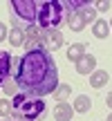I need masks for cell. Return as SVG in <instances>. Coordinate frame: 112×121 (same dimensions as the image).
I'll use <instances>...</instances> for the list:
<instances>
[{"label": "cell", "instance_id": "7", "mask_svg": "<svg viewBox=\"0 0 112 121\" xmlns=\"http://www.w3.org/2000/svg\"><path fill=\"white\" fill-rule=\"evenodd\" d=\"M94 69H96V56H92V54H83L76 60V72L78 74H92Z\"/></svg>", "mask_w": 112, "mask_h": 121}, {"label": "cell", "instance_id": "5", "mask_svg": "<svg viewBox=\"0 0 112 121\" xmlns=\"http://www.w3.org/2000/svg\"><path fill=\"white\" fill-rule=\"evenodd\" d=\"M25 47H27V52L29 49H47L43 29H38L36 25H27L25 27Z\"/></svg>", "mask_w": 112, "mask_h": 121}, {"label": "cell", "instance_id": "13", "mask_svg": "<svg viewBox=\"0 0 112 121\" xmlns=\"http://www.w3.org/2000/svg\"><path fill=\"white\" fill-rule=\"evenodd\" d=\"M67 25H69V29H72V31H83V29H85V20L81 18V13H78V11H72L67 16Z\"/></svg>", "mask_w": 112, "mask_h": 121}, {"label": "cell", "instance_id": "24", "mask_svg": "<svg viewBox=\"0 0 112 121\" xmlns=\"http://www.w3.org/2000/svg\"><path fill=\"white\" fill-rule=\"evenodd\" d=\"M110 27H112V20H110Z\"/></svg>", "mask_w": 112, "mask_h": 121}, {"label": "cell", "instance_id": "14", "mask_svg": "<svg viewBox=\"0 0 112 121\" xmlns=\"http://www.w3.org/2000/svg\"><path fill=\"white\" fill-rule=\"evenodd\" d=\"M90 108H92V101H90V96H85V94H78L76 99H74V112H87Z\"/></svg>", "mask_w": 112, "mask_h": 121}, {"label": "cell", "instance_id": "15", "mask_svg": "<svg viewBox=\"0 0 112 121\" xmlns=\"http://www.w3.org/2000/svg\"><path fill=\"white\" fill-rule=\"evenodd\" d=\"M83 54H85V45L83 43H74V45H69V49H67V58L72 60V63H76Z\"/></svg>", "mask_w": 112, "mask_h": 121}, {"label": "cell", "instance_id": "10", "mask_svg": "<svg viewBox=\"0 0 112 121\" xmlns=\"http://www.w3.org/2000/svg\"><path fill=\"white\" fill-rule=\"evenodd\" d=\"M108 78H110V74L105 72V69H94V72L90 74V85L99 90V87L108 85Z\"/></svg>", "mask_w": 112, "mask_h": 121}, {"label": "cell", "instance_id": "2", "mask_svg": "<svg viewBox=\"0 0 112 121\" xmlns=\"http://www.w3.org/2000/svg\"><path fill=\"white\" fill-rule=\"evenodd\" d=\"M45 112H47V103L40 96H31V94H13L11 101V114L16 121H43Z\"/></svg>", "mask_w": 112, "mask_h": 121}, {"label": "cell", "instance_id": "4", "mask_svg": "<svg viewBox=\"0 0 112 121\" xmlns=\"http://www.w3.org/2000/svg\"><path fill=\"white\" fill-rule=\"evenodd\" d=\"M38 0H11L9 2V13L13 18V25L18 22H27V25H36L38 18Z\"/></svg>", "mask_w": 112, "mask_h": 121}, {"label": "cell", "instance_id": "19", "mask_svg": "<svg viewBox=\"0 0 112 121\" xmlns=\"http://www.w3.org/2000/svg\"><path fill=\"white\" fill-rule=\"evenodd\" d=\"M110 4H112V2H108V0H96L94 9H96V11H108V9H110Z\"/></svg>", "mask_w": 112, "mask_h": 121}, {"label": "cell", "instance_id": "3", "mask_svg": "<svg viewBox=\"0 0 112 121\" xmlns=\"http://www.w3.org/2000/svg\"><path fill=\"white\" fill-rule=\"evenodd\" d=\"M69 11L65 7V0H45L38 7V18H36V27L38 29H58L63 20H67Z\"/></svg>", "mask_w": 112, "mask_h": 121}, {"label": "cell", "instance_id": "9", "mask_svg": "<svg viewBox=\"0 0 112 121\" xmlns=\"http://www.w3.org/2000/svg\"><path fill=\"white\" fill-rule=\"evenodd\" d=\"M72 112H74L72 105L65 103V101H60V103L54 108V119L56 121H72Z\"/></svg>", "mask_w": 112, "mask_h": 121}, {"label": "cell", "instance_id": "1", "mask_svg": "<svg viewBox=\"0 0 112 121\" xmlns=\"http://www.w3.org/2000/svg\"><path fill=\"white\" fill-rule=\"evenodd\" d=\"M11 81L18 92L43 99L54 94L58 85V65L47 49H29L20 58H13Z\"/></svg>", "mask_w": 112, "mask_h": 121}, {"label": "cell", "instance_id": "21", "mask_svg": "<svg viewBox=\"0 0 112 121\" xmlns=\"http://www.w3.org/2000/svg\"><path fill=\"white\" fill-rule=\"evenodd\" d=\"M105 103H108V108L112 110V92H108V99H105Z\"/></svg>", "mask_w": 112, "mask_h": 121}, {"label": "cell", "instance_id": "17", "mask_svg": "<svg viewBox=\"0 0 112 121\" xmlns=\"http://www.w3.org/2000/svg\"><path fill=\"white\" fill-rule=\"evenodd\" d=\"M78 13H81V18L85 20V25H87V22H94V20H96V9L92 7V4H87V7H83V9H81Z\"/></svg>", "mask_w": 112, "mask_h": 121}, {"label": "cell", "instance_id": "18", "mask_svg": "<svg viewBox=\"0 0 112 121\" xmlns=\"http://www.w3.org/2000/svg\"><path fill=\"white\" fill-rule=\"evenodd\" d=\"M7 114H11V101L0 99V117H7Z\"/></svg>", "mask_w": 112, "mask_h": 121}, {"label": "cell", "instance_id": "23", "mask_svg": "<svg viewBox=\"0 0 112 121\" xmlns=\"http://www.w3.org/2000/svg\"><path fill=\"white\" fill-rule=\"evenodd\" d=\"M9 121H16V119H9Z\"/></svg>", "mask_w": 112, "mask_h": 121}, {"label": "cell", "instance_id": "8", "mask_svg": "<svg viewBox=\"0 0 112 121\" xmlns=\"http://www.w3.org/2000/svg\"><path fill=\"white\" fill-rule=\"evenodd\" d=\"M43 34H45V43H47L49 49H58V47H63L65 38H63V34H60L58 29H45Z\"/></svg>", "mask_w": 112, "mask_h": 121}, {"label": "cell", "instance_id": "6", "mask_svg": "<svg viewBox=\"0 0 112 121\" xmlns=\"http://www.w3.org/2000/svg\"><path fill=\"white\" fill-rule=\"evenodd\" d=\"M11 67H13V58L9 52H0V87L11 78Z\"/></svg>", "mask_w": 112, "mask_h": 121}, {"label": "cell", "instance_id": "16", "mask_svg": "<svg viewBox=\"0 0 112 121\" xmlns=\"http://www.w3.org/2000/svg\"><path fill=\"white\" fill-rule=\"evenodd\" d=\"M69 94H72V87L65 85V83H58V85H56V90H54V96H56L58 101H65Z\"/></svg>", "mask_w": 112, "mask_h": 121}, {"label": "cell", "instance_id": "11", "mask_svg": "<svg viewBox=\"0 0 112 121\" xmlns=\"http://www.w3.org/2000/svg\"><path fill=\"white\" fill-rule=\"evenodd\" d=\"M92 34H94V38H108V34H110L108 20H99V18H96V20L92 22Z\"/></svg>", "mask_w": 112, "mask_h": 121}, {"label": "cell", "instance_id": "12", "mask_svg": "<svg viewBox=\"0 0 112 121\" xmlns=\"http://www.w3.org/2000/svg\"><path fill=\"white\" fill-rule=\"evenodd\" d=\"M7 38H9V43H11L13 47H18V45H25V29H22V27H18V25H13Z\"/></svg>", "mask_w": 112, "mask_h": 121}, {"label": "cell", "instance_id": "22", "mask_svg": "<svg viewBox=\"0 0 112 121\" xmlns=\"http://www.w3.org/2000/svg\"><path fill=\"white\" fill-rule=\"evenodd\" d=\"M108 121H112V112H110V114H108Z\"/></svg>", "mask_w": 112, "mask_h": 121}, {"label": "cell", "instance_id": "20", "mask_svg": "<svg viewBox=\"0 0 112 121\" xmlns=\"http://www.w3.org/2000/svg\"><path fill=\"white\" fill-rule=\"evenodd\" d=\"M9 36V29H7V25L4 22H0V40H4Z\"/></svg>", "mask_w": 112, "mask_h": 121}]
</instances>
